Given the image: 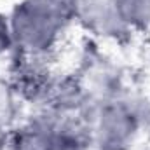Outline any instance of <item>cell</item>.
<instances>
[{
  "mask_svg": "<svg viewBox=\"0 0 150 150\" xmlns=\"http://www.w3.org/2000/svg\"><path fill=\"white\" fill-rule=\"evenodd\" d=\"M79 0H16L7 12L16 58L47 63L75 28Z\"/></svg>",
  "mask_w": 150,
  "mask_h": 150,
  "instance_id": "1",
  "label": "cell"
},
{
  "mask_svg": "<svg viewBox=\"0 0 150 150\" xmlns=\"http://www.w3.org/2000/svg\"><path fill=\"white\" fill-rule=\"evenodd\" d=\"M150 129V100L127 91L89 110L91 150H136Z\"/></svg>",
  "mask_w": 150,
  "mask_h": 150,
  "instance_id": "2",
  "label": "cell"
},
{
  "mask_svg": "<svg viewBox=\"0 0 150 150\" xmlns=\"http://www.w3.org/2000/svg\"><path fill=\"white\" fill-rule=\"evenodd\" d=\"M7 150H91L87 117L42 108L11 129Z\"/></svg>",
  "mask_w": 150,
  "mask_h": 150,
  "instance_id": "3",
  "label": "cell"
},
{
  "mask_svg": "<svg viewBox=\"0 0 150 150\" xmlns=\"http://www.w3.org/2000/svg\"><path fill=\"white\" fill-rule=\"evenodd\" d=\"M75 28L103 47H126L136 40L120 21L110 0H79Z\"/></svg>",
  "mask_w": 150,
  "mask_h": 150,
  "instance_id": "4",
  "label": "cell"
},
{
  "mask_svg": "<svg viewBox=\"0 0 150 150\" xmlns=\"http://www.w3.org/2000/svg\"><path fill=\"white\" fill-rule=\"evenodd\" d=\"M134 38L150 37V0H110Z\"/></svg>",
  "mask_w": 150,
  "mask_h": 150,
  "instance_id": "5",
  "label": "cell"
},
{
  "mask_svg": "<svg viewBox=\"0 0 150 150\" xmlns=\"http://www.w3.org/2000/svg\"><path fill=\"white\" fill-rule=\"evenodd\" d=\"M25 101L12 80V77L0 70V126L12 129L23 117Z\"/></svg>",
  "mask_w": 150,
  "mask_h": 150,
  "instance_id": "6",
  "label": "cell"
},
{
  "mask_svg": "<svg viewBox=\"0 0 150 150\" xmlns=\"http://www.w3.org/2000/svg\"><path fill=\"white\" fill-rule=\"evenodd\" d=\"M16 59V44L11 32L7 12H0V70L9 68Z\"/></svg>",
  "mask_w": 150,
  "mask_h": 150,
  "instance_id": "7",
  "label": "cell"
},
{
  "mask_svg": "<svg viewBox=\"0 0 150 150\" xmlns=\"http://www.w3.org/2000/svg\"><path fill=\"white\" fill-rule=\"evenodd\" d=\"M9 134H11V129L0 126V150H7V147H9Z\"/></svg>",
  "mask_w": 150,
  "mask_h": 150,
  "instance_id": "8",
  "label": "cell"
}]
</instances>
